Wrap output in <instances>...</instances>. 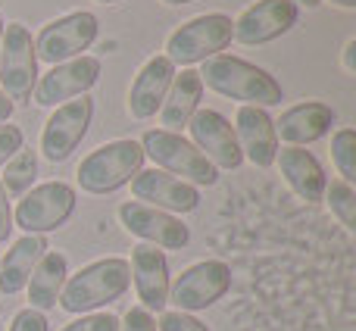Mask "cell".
Returning <instances> with one entry per match:
<instances>
[{"label":"cell","mask_w":356,"mask_h":331,"mask_svg":"<svg viewBox=\"0 0 356 331\" xmlns=\"http://www.w3.org/2000/svg\"><path fill=\"white\" fill-rule=\"evenodd\" d=\"M197 75H200L203 88H209V91L222 94L228 100H241L244 106L269 110V106H278L284 100V91L275 81V75L241 60V56H209Z\"/></svg>","instance_id":"6da1fadb"},{"label":"cell","mask_w":356,"mask_h":331,"mask_svg":"<svg viewBox=\"0 0 356 331\" xmlns=\"http://www.w3.org/2000/svg\"><path fill=\"white\" fill-rule=\"evenodd\" d=\"M129 284H131L129 259L122 257L94 259V263L81 266L72 278H66L60 294V307L72 316L97 313V309L116 303L129 291Z\"/></svg>","instance_id":"7a4b0ae2"},{"label":"cell","mask_w":356,"mask_h":331,"mask_svg":"<svg viewBox=\"0 0 356 331\" xmlns=\"http://www.w3.org/2000/svg\"><path fill=\"white\" fill-rule=\"evenodd\" d=\"M144 150L138 141L122 138V141H110L104 147L91 150L75 169L79 188L88 194H113V191L125 188L131 178L141 172Z\"/></svg>","instance_id":"3957f363"},{"label":"cell","mask_w":356,"mask_h":331,"mask_svg":"<svg viewBox=\"0 0 356 331\" xmlns=\"http://www.w3.org/2000/svg\"><path fill=\"white\" fill-rule=\"evenodd\" d=\"M234 22L225 13H207V16H194L184 25L169 35L166 41V60L172 66H194V63H207L209 56H219L232 44Z\"/></svg>","instance_id":"277c9868"},{"label":"cell","mask_w":356,"mask_h":331,"mask_svg":"<svg viewBox=\"0 0 356 331\" xmlns=\"http://www.w3.org/2000/svg\"><path fill=\"white\" fill-rule=\"evenodd\" d=\"M138 144H141L144 156H150V160L156 163V169L169 172V175L194 184V188L197 184H207L209 188V184L219 181V169H216V166L209 163L207 156L188 141V138L175 135V131L154 129V131H147Z\"/></svg>","instance_id":"5b68a950"},{"label":"cell","mask_w":356,"mask_h":331,"mask_svg":"<svg viewBox=\"0 0 356 331\" xmlns=\"http://www.w3.org/2000/svg\"><path fill=\"white\" fill-rule=\"evenodd\" d=\"M75 188L66 181H44L35 184L19 197V207L13 213V225H19L25 234H47L63 228L75 213Z\"/></svg>","instance_id":"8992f818"},{"label":"cell","mask_w":356,"mask_h":331,"mask_svg":"<svg viewBox=\"0 0 356 331\" xmlns=\"http://www.w3.org/2000/svg\"><path fill=\"white\" fill-rule=\"evenodd\" d=\"M38 85V54L31 31L22 22L3 25L0 38V91L16 104H29Z\"/></svg>","instance_id":"52a82bcc"},{"label":"cell","mask_w":356,"mask_h":331,"mask_svg":"<svg viewBox=\"0 0 356 331\" xmlns=\"http://www.w3.org/2000/svg\"><path fill=\"white\" fill-rule=\"evenodd\" d=\"M97 31H100V22L94 13H88V10L66 13V16L54 19V22H47L38 31L35 54H38V60L50 63V66L75 60V56H81L97 41Z\"/></svg>","instance_id":"ba28073f"},{"label":"cell","mask_w":356,"mask_h":331,"mask_svg":"<svg viewBox=\"0 0 356 331\" xmlns=\"http://www.w3.org/2000/svg\"><path fill=\"white\" fill-rule=\"evenodd\" d=\"M232 288V269L222 259H203L194 263L169 284V300L181 313H200V309L219 303Z\"/></svg>","instance_id":"9c48e42d"},{"label":"cell","mask_w":356,"mask_h":331,"mask_svg":"<svg viewBox=\"0 0 356 331\" xmlns=\"http://www.w3.org/2000/svg\"><path fill=\"white\" fill-rule=\"evenodd\" d=\"M100 72H104V63L97 56H75V60H66V63H56L47 75H41L35 85V104L38 106H60V104H69L75 97H85L94 85L100 81Z\"/></svg>","instance_id":"30bf717a"},{"label":"cell","mask_w":356,"mask_h":331,"mask_svg":"<svg viewBox=\"0 0 356 331\" xmlns=\"http://www.w3.org/2000/svg\"><path fill=\"white\" fill-rule=\"evenodd\" d=\"M94 119V104L91 97H75L69 104H60L54 116L44 122L41 131V154L50 163H66L75 154L81 141H85L88 129Z\"/></svg>","instance_id":"8fae6325"},{"label":"cell","mask_w":356,"mask_h":331,"mask_svg":"<svg viewBox=\"0 0 356 331\" xmlns=\"http://www.w3.org/2000/svg\"><path fill=\"white\" fill-rule=\"evenodd\" d=\"M297 10L294 0H257L253 6H247L238 19H234V31L232 38L247 47H257V44H269L275 38L288 35L297 25Z\"/></svg>","instance_id":"7c38bea8"},{"label":"cell","mask_w":356,"mask_h":331,"mask_svg":"<svg viewBox=\"0 0 356 331\" xmlns=\"http://www.w3.org/2000/svg\"><path fill=\"white\" fill-rule=\"evenodd\" d=\"M191 144L207 156L216 169H238L244 163L234 125L216 110H197L188 122Z\"/></svg>","instance_id":"4fadbf2b"},{"label":"cell","mask_w":356,"mask_h":331,"mask_svg":"<svg viewBox=\"0 0 356 331\" xmlns=\"http://www.w3.org/2000/svg\"><path fill=\"white\" fill-rule=\"evenodd\" d=\"M119 222L125 225V232L138 234L144 244H154L160 250H181L191 241V232L181 219L138 200H129L119 207Z\"/></svg>","instance_id":"5bb4252c"},{"label":"cell","mask_w":356,"mask_h":331,"mask_svg":"<svg viewBox=\"0 0 356 331\" xmlns=\"http://www.w3.org/2000/svg\"><path fill=\"white\" fill-rule=\"evenodd\" d=\"M131 194L138 197V203H147L163 213H191L200 203V191L194 184L181 181V178L169 175L163 169H141L131 178Z\"/></svg>","instance_id":"9a60e30c"},{"label":"cell","mask_w":356,"mask_h":331,"mask_svg":"<svg viewBox=\"0 0 356 331\" xmlns=\"http://www.w3.org/2000/svg\"><path fill=\"white\" fill-rule=\"evenodd\" d=\"M131 278H135L138 300L147 313H163L169 303V263L166 253L154 244L131 247Z\"/></svg>","instance_id":"2e32d148"},{"label":"cell","mask_w":356,"mask_h":331,"mask_svg":"<svg viewBox=\"0 0 356 331\" xmlns=\"http://www.w3.org/2000/svg\"><path fill=\"white\" fill-rule=\"evenodd\" d=\"M332 125H334L332 106L319 104V100H307V104L284 110L275 119V138L284 141L288 147H307L313 141H322L332 131Z\"/></svg>","instance_id":"e0dca14e"},{"label":"cell","mask_w":356,"mask_h":331,"mask_svg":"<svg viewBox=\"0 0 356 331\" xmlns=\"http://www.w3.org/2000/svg\"><path fill=\"white\" fill-rule=\"evenodd\" d=\"M234 135H238L241 154L253 166L269 169L278 154V138H275V119L259 106H241L234 116Z\"/></svg>","instance_id":"ac0fdd59"},{"label":"cell","mask_w":356,"mask_h":331,"mask_svg":"<svg viewBox=\"0 0 356 331\" xmlns=\"http://www.w3.org/2000/svg\"><path fill=\"white\" fill-rule=\"evenodd\" d=\"M175 79V66L166 56H150L141 69H138L135 81L129 91V113L131 119H150L163 106L169 94V85Z\"/></svg>","instance_id":"d6986e66"},{"label":"cell","mask_w":356,"mask_h":331,"mask_svg":"<svg viewBox=\"0 0 356 331\" xmlns=\"http://www.w3.org/2000/svg\"><path fill=\"white\" fill-rule=\"evenodd\" d=\"M275 163L278 169H282L284 181L291 184V191H294L297 197H303V200L309 203H319L322 197H325V172H322L319 160H316L309 150L303 147H284L275 154Z\"/></svg>","instance_id":"ffe728a7"},{"label":"cell","mask_w":356,"mask_h":331,"mask_svg":"<svg viewBox=\"0 0 356 331\" xmlns=\"http://www.w3.org/2000/svg\"><path fill=\"white\" fill-rule=\"evenodd\" d=\"M47 238L44 234H25L6 250V257H0V294L13 297L19 291H25L31 272H35L38 259L47 253Z\"/></svg>","instance_id":"44dd1931"},{"label":"cell","mask_w":356,"mask_h":331,"mask_svg":"<svg viewBox=\"0 0 356 331\" xmlns=\"http://www.w3.org/2000/svg\"><path fill=\"white\" fill-rule=\"evenodd\" d=\"M203 97V81L194 69H181V75H175L172 85H169V94L160 106V122L166 131H181L188 129L191 116L197 113Z\"/></svg>","instance_id":"7402d4cb"},{"label":"cell","mask_w":356,"mask_h":331,"mask_svg":"<svg viewBox=\"0 0 356 331\" xmlns=\"http://www.w3.org/2000/svg\"><path fill=\"white\" fill-rule=\"evenodd\" d=\"M66 275H69V259L56 250H47L41 259H38L35 272H31L29 284V307L38 309V313H47V309L56 307L63 294V284H66Z\"/></svg>","instance_id":"603a6c76"},{"label":"cell","mask_w":356,"mask_h":331,"mask_svg":"<svg viewBox=\"0 0 356 331\" xmlns=\"http://www.w3.org/2000/svg\"><path fill=\"white\" fill-rule=\"evenodd\" d=\"M38 178V154L35 150H19L16 156L3 163V175H0V184H3L6 197H22L25 191L35 188Z\"/></svg>","instance_id":"cb8c5ba5"},{"label":"cell","mask_w":356,"mask_h":331,"mask_svg":"<svg viewBox=\"0 0 356 331\" xmlns=\"http://www.w3.org/2000/svg\"><path fill=\"white\" fill-rule=\"evenodd\" d=\"M322 200L328 203L334 219H338L347 232H353L356 228V191H353V184H347L344 178L325 184V197H322Z\"/></svg>","instance_id":"d4e9b609"},{"label":"cell","mask_w":356,"mask_h":331,"mask_svg":"<svg viewBox=\"0 0 356 331\" xmlns=\"http://www.w3.org/2000/svg\"><path fill=\"white\" fill-rule=\"evenodd\" d=\"M332 160L338 175L344 178L347 184L356 181V131L353 129H341L334 131L332 138Z\"/></svg>","instance_id":"484cf974"},{"label":"cell","mask_w":356,"mask_h":331,"mask_svg":"<svg viewBox=\"0 0 356 331\" xmlns=\"http://www.w3.org/2000/svg\"><path fill=\"white\" fill-rule=\"evenodd\" d=\"M60 331H119V319L113 313H88Z\"/></svg>","instance_id":"4316f807"},{"label":"cell","mask_w":356,"mask_h":331,"mask_svg":"<svg viewBox=\"0 0 356 331\" xmlns=\"http://www.w3.org/2000/svg\"><path fill=\"white\" fill-rule=\"evenodd\" d=\"M156 331H209L200 319H194L191 313H181V309H172V313H163L160 322H156Z\"/></svg>","instance_id":"83f0119b"},{"label":"cell","mask_w":356,"mask_h":331,"mask_svg":"<svg viewBox=\"0 0 356 331\" xmlns=\"http://www.w3.org/2000/svg\"><path fill=\"white\" fill-rule=\"evenodd\" d=\"M22 147H25L22 129H19V125H10V122L0 125V166L10 160V156H16Z\"/></svg>","instance_id":"f1b7e54d"},{"label":"cell","mask_w":356,"mask_h":331,"mask_svg":"<svg viewBox=\"0 0 356 331\" xmlns=\"http://www.w3.org/2000/svg\"><path fill=\"white\" fill-rule=\"evenodd\" d=\"M119 331H156L154 313H147L144 307H131L129 313L119 319Z\"/></svg>","instance_id":"f546056e"},{"label":"cell","mask_w":356,"mask_h":331,"mask_svg":"<svg viewBox=\"0 0 356 331\" xmlns=\"http://www.w3.org/2000/svg\"><path fill=\"white\" fill-rule=\"evenodd\" d=\"M10 331H50L47 328V316L38 313V309H31V307H25V309H19V313L13 316Z\"/></svg>","instance_id":"4dcf8cb0"},{"label":"cell","mask_w":356,"mask_h":331,"mask_svg":"<svg viewBox=\"0 0 356 331\" xmlns=\"http://www.w3.org/2000/svg\"><path fill=\"white\" fill-rule=\"evenodd\" d=\"M13 207H10V197H6L3 184H0V244H6L13 234Z\"/></svg>","instance_id":"1f68e13d"},{"label":"cell","mask_w":356,"mask_h":331,"mask_svg":"<svg viewBox=\"0 0 356 331\" xmlns=\"http://www.w3.org/2000/svg\"><path fill=\"white\" fill-rule=\"evenodd\" d=\"M344 69L350 75H356V38H350V41L344 44Z\"/></svg>","instance_id":"d6a6232c"},{"label":"cell","mask_w":356,"mask_h":331,"mask_svg":"<svg viewBox=\"0 0 356 331\" xmlns=\"http://www.w3.org/2000/svg\"><path fill=\"white\" fill-rule=\"evenodd\" d=\"M13 110H16V106H13V100H10V97H6V94H3V91H0V125H3V122H10Z\"/></svg>","instance_id":"836d02e7"},{"label":"cell","mask_w":356,"mask_h":331,"mask_svg":"<svg viewBox=\"0 0 356 331\" xmlns=\"http://www.w3.org/2000/svg\"><path fill=\"white\" fill-rule=\"evenodd\" d=\"M332 3H334V6H344V10H353L356 0H332Z\"/></svg>","instance_id":"e575fe53"},{"label":"cell","mask_w":356,"mask_h":331,"mask_svg":"<svg viewBox=\"0 0 356 331\" xmlns=\"http://www.w3.org/2000/svg\"><path fill=\"white\" fill-rule=\"evenodd\" d=\"M294 3H303V6H307V10H316V6H319L322 0H294Z\"/></svg>","instance_id":"d590c367"},{"label":"cell","mask_w":356,"mask_h":331,"mask_svg":"<svg viewBox=\"0 0 356 331\" xmlns=\"http://www.w3.org/2000/svg\"><path fill=\"white\" fill-rule=\"evenodd\" d=\"M166 6H181V3H194V0H163Z\"/></svg>","instance_id":"8d00e7d4"},{"label":"cell","mask_w":356,"mask_h":331,"mask_svg":"<svg viewBox=\"0 0 356 331\" xmlns=\"http://www.w3.org/2000/svg\"><path fill=\"white\" fill-rule=\"evenodd\" d=\"M97 3H119V0H97Z\"/></svg>","instance_id":"74e56055"},{"label":"cell","mask_w":356,"mask_h":331,"mask_svg":"<svg viewBox=\"0 0 356 331\" xmlns=\"http://www.w3.org/2000/svg\"><path fill=\"white\" fill-rule=\"evenodd\" d=\"M0 38H3V16H0Z\"/></svg>","instance_id":"f35d334b"}]
</instances>
